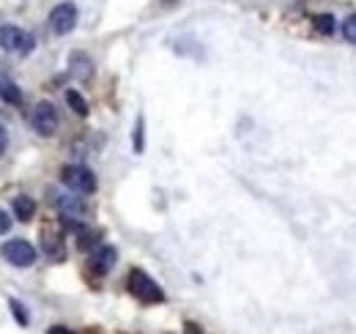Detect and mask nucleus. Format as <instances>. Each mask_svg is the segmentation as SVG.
<instances>
[{"label": "nucleus", "instance_id": "nucleus-1", "mask_svg": "<svg viewBox=\"0 0 356 334\" xmlns=\"http://www.w3.org/2000/svg\"><path fill=\"white\" fill-rule=\"evenodd\" d=\"M63 184L74 192V195H93L96 192V175L90 173L88 167L83 165H66L60 170Z\"/></svg>", "mask_w": 356, "mask_h": 334}, {"label": "nucleus", "instance_id": "nucleus-16", "mask_svg": "<svg viewBox=\"0 0 356 334\" xmlns=\"http://www.w3.org/2000/svg\"><path fill=\"white\" fill-rule=\"evenodd\" d=\"M343 36L351 44H356V14H351V17L343 22Z\"/></svg>", "mask_w": 356, "mask_h": 334}, {"label": "nucleus", "instance_id": "nucleus-8", "mask_svg": "<svg viewBox=\"0 0 356 334\" xmlns=\"http://www.w3.org/2000/svg\"><path fill=\"white\" fill-rule=\"evenodd\" d=\"M115 260H118V252L115 247H110V244H102V247H96L93 255H90V271L93 274H110L113 271V266H115Z\"/></svg>", "mask_w": 356, "mask_h": 334}, {"label": "nucleus", "instance_id": "nucleus-20", "mask_svg": "<svg viewBox=\"0 0 356 334\" xmlns=\"http://www.w3.org/2000/svg\"><path fill=\"white\" fill-rule=\"evenodd\" d=\"M47 334H74L72 329H66V326H49V332Z\"/></svg>", "mask_w": 356, "mask_h": 334}, {"label": "nucleus", "instance_id": "nucleus-19", "mask_svg": "<svg viewBox=\"0 0 356 334\" xmlns=\"http://www.w3.org/2000/svg\"><path fill=\"white\" fill-rule=\"evenodd\" d=\"M8 228H11V219H8V214L0 209V236L3 233H8Z\"/></svg>", "mask_w": 356, "mask_h": 334}, {"label": "nucleus", "instance_id": "nucleus-9", "mask_svg": "<svg viewBox=\"0 0 356 334\" xmlns=\"http://www.w3.org/2000/svg\"><path fill=\"white\" fill-rule=\"evenodd\" d=\"M11 209H14V216H17L19 222H31V216L36 214V203H33L28 195H17V198L11 200Z\"/></svg>", "mask_w": 356, "mask_h": 334}, {"label": "nucleus", "instance_id": "nucleus-15", "mask_svg": "<svg viewBox=\"0 0 356 334\" xmlns=\"http://www.w3.org/2000/svg\"><path fill=\"white\" fill-rule=\"evenodd\" d=\"M315 28H318V33L332 36V33H334V17H332V14H321V17H315Z\"/></svg>", "mask_w": 356, "mask_h": 334}, {"label": "nucleus", "instance_id": "nucleus-21", "mask_svg": "<svg viewBox=\"0 0 356 334\" xmlns=\"http://www.w3.org/2000/svg\"><path fill=\"white\" fill-rule=\"evenodd\" d=\"M3 151H6V126L0 124V157H3Z\"/></svg>", "mask_w": 356, "mask_h": 334}, {"label": "nucleus", "instance_id": "nucleus-14", "mask_svg": "<svg viewBox=\"0 0 356 334\" xmlns=\"http://www.w3.org/2000/svg\"><path fill=\"white\" fill-rule=\"evenodd\" d=\"M96 239H99V233H96V230L77 228V247H80V250H90V247L96 244Z\"/></svg>", "mask_w": 356, "mask_h": 334}, {"label": "nucleus", "instance_id": "nucleus-2", "mask_svg": "<svg viewBox=\"0 0 356 334\" xmlns=\"http://www.w3.org/2000/svg\"><path fill=\"white\" fill-rule=\"evenodd\" d=\"M129 291H132V296H137L140 301H145V304H159V301H165L162 288H159L145 271H140V269H132V274H129Z\"/></svg>", "mask_w": 356, "mask_h": 334}, {"label": "nucleus", "instance_id": "nucleus-3", "mask_svg": "<svg viewBox=\"0 0 356 334\" xmlns=\"http://www.w3.org/2000/svg\"><path fill=\"white\" fill-rule=\"evenodd\" d=\"M33 44H36L33 36L28 31H22V28H14V25L0 28V47L6 52H11V55H28L33 49Z\"/></svg>", "mask_w": 356, "mask_h": 334}, {"label": "nucleus", "instance_id": "nucleus-6", "mask_svg": "<svg viewBox=\"0 0 356 334\" xmlns=\"http://www.w3.org/2000/svg\"><path fill=\"white\" fill-rule=\"evenodd\" d=\"M3 257L8 263H14L17 269H28V266L36 263V250L25 239H11V241L3 244Z\"/></svg>", "mask_w": 356, "mask_h": 334}, {"label": "nucleus", "instance_id": "nucleus-17", "mask_svg": "<svg viewBox=\"0 0 356 334\" xmlns=\"http://www.w3.org/2000/svg\"><path fill=\"white\" fill-rule=\"evenodd\" d=\"M8 307H11V312H14V318H17V321H19L22 326H25V324H28V315H25V310H22V304H19L17 299H11V301H8Z\"/></svg>", "mask_w": 356, "mask_h": 334}, {"label": "nucleus", "instance_id": "nucleus-10", "mask_svg": "<svg viewBox=\"0 0 356 334\" xmlns=\"http://www.w3.org/2000/svg\"><path fill=\"white\" fill-rule=\"evenodd\" d=\"M0 99H3L6 104H14V107L22 104V90L11 83L8 77H3V74H0Z\"/></svg>", "mask_w": 356, "mask_h": 334}, {"label": "nucleus", "instance_id": "nucleus-7", "mask_svg": "<svg viewBox=\"0 0 356 334\" xmlns=\"http://www.w3.org/2000/svg\"><path fill=\"white\" fill-rule=\"evenodd\" d=\"M31 126L39 132V134H55V129H58V110H55V104H49V102H39L36 107H33V113H31Z\"/></svg>", "mask_w": 356, "mask_h": 334}, {"label": "nucleus", "instance_id": "nucleus-13", "mask_svg": "<svg viewBox=\"0 0 356 334\" xmlns=\"http://www.w3.org/2000/svg\"><path fill=\"white\" fill-rule=\"evenodd\" d=\"M66 104H69L77 116H83V118L88 116V102L83 99V93H80V90H66Z\"/></svg>", "mask_w": 356, "mask_h": 334}, {"label": "nucleus", "instance_id": "nucleus-18", "mask_svg": "<svg viewBox=\"0 0 356 334\" xmlns=\"http://www.w3.org/2000/svg\"><path fill=\"white\" fill-rule=\"evenodd\" d=\"M143 151V118H137V124H134V154H140Z\"/></svg>", "mask_w": 356, "mask_h": 334}, {"label": "nucleus", "instance_id": "nucleus-5", "mask_svg": "<svg viewBox=\"0 0 356 334\" xmlns=\"http://www.w3.org/2000/svg\"><path fill=\"white\" fill-rule=\"evenodd\" d=\"M77 25V6L74 3H58L52 11H49V31L58 33V36H66L72 33Z\"/></svg>", "mask_w": 356, "mask_h": 334}, {"label": "nucleus", "instance_id": "nucleus-12", "mask_svg": "<svg viewBox=\"0 0 356 334\" xmlns=\"http://www.w3.org/2000/svg\"><path fill=\"white\" fill-rule=\"evenodd\" d=\"M44 255L47 257H52V260H63V241H60V236H44Z\"/></svg>", "mask_w": 356, "mask_h": 334}, {"label": "nucleus", "instance_id": "nucleus-11", "mask_svg": "<svg viewBox=\"0 0 356 334\" xmlns=\"http://www.w3.org/2000/svg\"><path fill=\"white\" fill-rule=\"evenodd\" d=\"M90 58L88 55H83V52H74L72 55V74L77 77V80H88L90 77Z\"/></svg>", "mask_w": 356, "mask_h": 334}, {"label": "nucleus", "instance_id": "nucleus-4", "mask_svg": "<svg viewBox=\"0 0 356 334\" xmlns=\"http://www.w3.org/2000/svg\"><path fill=\"white\" fill-rule=\"evenodd\" d=\"M49 203L60 211V216L66 219L69 228H80V216L86 214V206L80 198L74 195H60V192H49Z\"/></svg>", "mask_w": 356, "mask_h": 334}]
</instances>
